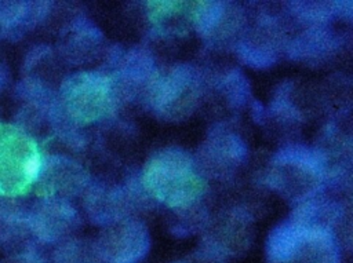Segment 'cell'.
Returning <instances> with one entry per match:
<instances>
[{"instance_id":"7","label":"cell","mask_w":353,"mask_h":263,"mask_svg":"<svg viewBox=\"0 0 353 263\" xmlns=\"http://www.w3.org/2000/svg\"><path fill=\"white\" fill-rule=\"evenodd\" d=\"M28 227L34 241L61 244L80 226V216L69 200L37 198L26 212Z\"/></svg>"},{"instance_id":"9","label":"cell","mask_w":353,"mask_h":263,"mask_svg":"<svg viewBox=\"0 0 353 263\" xmlns=\"http://www.w3.org/2000/svg\"><path fill=\"white\" fill-rule=\"evenodd\" d=\"M33 187L37 198L69 200L88 187V173L79 162L65 156H50L43 158Z\"/></svg>"},{"instance_id":"13","label":"cell","mask_w":353,"mask_h":263,"mask_svg":"<svg viewBox=\"0 0 353 263\" xmlns=\"http://www.w3.org/2000/svg\"><path fill=\"white\" fill-rule=\"evenodd\" d=\"M102 43V33L90 21H76L66 32L62 41V55L72 63L90 62L97 55Z\"/></svg>"},{"instance_id":"15","label":"cell","mask_w":353,"mask_h":263,"mask_svg":"<svg viewBox=\"0 0 353 263\" xmlns=\"http://www.w3.org/2000/svg\"><path fill=\"white\" fill-rule=\"evenodd\" d=\"M54 263H108L101 255L95 241L70 238L58 245Z\"/></svg>"},{"instance_id":"19","label":"cell","mask_w":353,"mask_h":263,"mask_svg":"<svg viewBox=\"0 0 353 263\" xmlns=\"http://www.w3.org/2000/svg\"><path fill=\"white\" fill-rule=\"evenodd\" d=\"M0 263H46V260L36 251H30L17 255H8Z\"/></svg>"},{"instance_id":"3","label":"cell","mask_w":353,"mask_h":263,"mask_svg":"<svg viewBox=\"0 0 353 263\" xmlns=\"http://www.w3.org/2000/svg\"><path fill=\"white\" fill-rule=\"evenodd\" d=\"M43 156L33 135L18 124L0 123V197L28 194L39 176Z\"/></svg>"},{"instance_id":"12","label":"cell","mask_w":353,"mask_h":263,"mask_svg":"<svg viewBox=\"0 0 353 263\" xmlns=\"http://www.w3.org/2000/svg\"><path fill=\"white\" fill-rule=\"evenodd\" d=\"M48 3L0 1V37L19 39L46 14Z\"/></svg>"},{"instance_id":"8","label":"cell","mask_w":353,"mask_h":263,"mask_svg":"<svg viewBox=\"0 0 353 263\" xmlns=\"http://www.w3.org/2000/svg\"><path fill=\"white\" fill-rule=\"evenodd\" d=\"M95 244L108 263H134L148 253L150 237L143 223L127 218L106 224Z\"/></svg>"},{"instance_id":"5","label":"cell","mask_w":353,"mask_h":263,"mask_svg":"<svg viewBox=\"0 0 353 263\" xmlns=\"http://www.w3.org/2000/svg\"><path fill=\"white\" fill-rule=\"evenodd\" d=\"M325 171L324 157L305 146H287L272 160L270 186L294 200L306 198L317 190Z\"/></svg>"},{"instance_id":"11","label":"cell","mask_w":353,"mask_h":263,"mask_svg":"<svg viewBox=\"0 0 353 263\" xmlns=\"http://www.w3.org/2000/svg\"><path fill=\"white\" fill-rule=\"evenodd\" d=\"M131 193L123 187L92 189L87 196L85 207L92 222L110 224L127 219L131 209Z\"/></svg>"},{"instance_id":"4","label":"cell","mask_w":353,"mask_h":263,"mask_svg":"<svg viewBox=\"0 0 353 263\" xmlns=\"http://www.w3.org/2000/svg\"><path fill=\"white\" fill-rule=\"evenodd\" d=\"M117 96L108 74L81 70L65 77L58 91L61 114L74 125H87L106 117Z\"/></svg>"},{"instance_id":"16","label":"cell","mask_w":353,"mask_h":263,"mask_svg":"<svg viewBox=\"0 0 353 263\" xmlns=\"http://www.w3.org/2000/svg\"><path fill=\"white\" fill-rule=\"evenodd\" d=\"M190 18L196 30L201 34H210L219 23L225 12V3L197 1L192 3Z\"/></svg>"},{"instance_id":"2","label":"cell","mask_w":353,"mask_h":263,"mask_svg":"<svg viewBox=\"0 0 353 263\" xmlns=\"http://www.w3.org/2000/svg\"><path fill=\"white\" fill-rule=\"evenodd\" d=\"M141 185L150 197L168 208H188L207 189L199 164L178 147H165L153 153L143 167Z\"/></svg>"},{"instance_id":"18","label":"cell","mask_w":353,"mask_h":263,"mask_svg":"<svg viewBox=\"0 0 353 263\" xmlns=\"http://www.w3.org/2000/svg\"><path fill=\"white\" fill-rule=\"evenodd\" d=\"M225 90L228 98L233 105H241L248 94V84L240 72H232L225 80Z\"/></svg>"},{"instance_id":"1","label":"cell","mask_w":353,"mask_h":263,"mask_svg":"<svg viewBox=\"0 0 353 263\" xmlns=\"http://www.w3.org/2000/svg\"><path fill=\"white\" fill-rule=\"evenodd\" d=\"M325 207L307 202L277 224L266 241L269 263H339Z\"/></svg>"},{"instance_id":"10","label":"cell","mask_w":353,"mask_h":263,"mask_svg":"<svg viewBox=\"0 0 353 263\" xmlns=\"http://www.w3.org/2000/svg\"><path fill=\"white\" fill-rule=\"evenodd\" d=\"M15 200L0 197V248L8 255L34 251V238L26 220L28 209Z\"/></svg>"},{"instance_id":"14","label":"cell","mask_w":353,"mask_h":263,"mask_svg":"<svg viewBox=\"0 0 353 263\" xmlns=\"http://www.w3.org/2000/svg\"><path fill=\"white\" fill-rule=\"evenodd\" d=\"M208 150L205 151L212 160L223 162V165H239L247 156L244 142L234 134H228L222 129L211 135L207 142Z\"/></svg>"},{"instance_id":"6","label":"cell","mask_w":353,"mask_h":263,"mask_svg":"<svg viewBox=\"0 0 353 263\" xmlns=\"http://www.w3.org/2000/svg\"><path fill=\"white\" fill-rule=\"evenodd\" d=\"M197 73L190 65H175L153 77L146 98L154 113L163 118L178 120L193 110L197 101Z\"/></svg>"},{"instance_id":"17","label":"cell","mask_w":353,"mask_h":263,"mask_svg":"<svg viewBox=\"0 0 353 263\" xmlns=\"http://www.w3.org/2000/svg\"><path fill=\"white\" fill-rule=\"evenodd\" d=\"M149 18L154 23L168 22V19L186 10L189 3L185 1H148Z\"/></svg>"}]
</instances>
